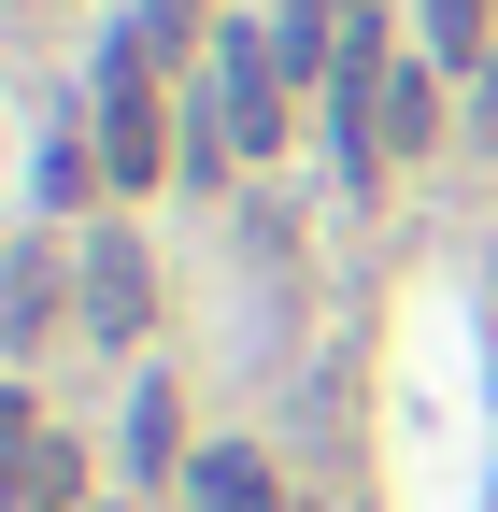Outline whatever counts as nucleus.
<instances>
[{
	"label": "nucleus",
	"mask_w": 498,
	"mask_h": 512,
	"mask_svg": "<svg viewBox=\"0 0 498 512\" xmlns=\"http://www.w3.org/2000/svg\"><path fill=\"white\" fill-rule=\"evenodd\" d=\"M285 143V57H257V43H214V72H200V128H185V157L200 171H242V157H271Z\"/></svg>",
	"instance_id": "1"
},
{
	"label": "nucleus",
	"mask_w": 498,
	"mask_h": 512,
	"mask_svg": "<svg viewBox=\"0 0 498 512\" xmlns=\"http://www.w3.org/2000/svg\"><path fill=\"white\" fill-rule=\"evenodd\" d=\"M143 57H157L143 29L100 43V171H114V185H157V171H171V157H157V72H143Z\"/></svg>",
	"instance_id": "2"
},
{
	"label": "nucleus",
	"mask_w": 498,
	"mask_h": 512,
	"mask_svg": "<svg viewBox=\"0 0 498 512\" xmlns=\"http://www.w3.org/2000/svg\"><path fill=\"white\" fill-rule=\"evenodd\" d=\"M143 313H157V285H143V242H129V228H114V242L86 256V328H100V342H129V328H143Z\"/></svg>",
	"instance_id": "3"
},
{
	"label": "nucleus",
	"mask_w": 498,
	"mask_h": 512,
	"mask_svg": "<svg viewBox=\"0 0 498 512\" xmlns=\"http://www.w3.org/2000/svg\"><path fill=\"white\" fill-rule=\"evenodd\" d=\"M185 498H200V512H285V498H271V470L242 456V441H228V456H185Z\"/></svg>",
	"instance_id": "4"
},
{
	"label": "nucleus",
	"mask_w": 498,
	"mask_h": 512,
	"mask_svg": "<svg viewBox=\"0 0 498 512\" xmlns=\"http://www.w3.org/2000/svg\"><path fill=\"white\" fill-rule=\"evenodd\" d=\"M427 128H442L427 72H385V114H370V143H385V157H427Z\"/></svg>",
	"instance_id": "5"
},
{
	"label": "nucleus",
	"mask_w": 498,
	"mask_h": 512,
	"mask_svg": "<svg viewBox=\"0 0 498 512\" xmlns=\"http://www.w3.org/2000/svg\"><path fill=\"white\" fill-rule=\"evenodd\" d=\"M484 15H498V0H427V43H442V57H470V43H484Z\"/></svg>",
	"instance_id": "6"
},
{
	"label": "nucleus",
	"mask_w": 498,
	"mask_h": 512,
	"mask_svg": "<svg viewBox=\"0 0 498 512\" xmlns=\"http://www.w3.org/2000/svg\"><path fill=\"white\" fill-rule=\"evenodd\" d=\"M185 15H200V0H143V43H185Z\"/></svg>",
	"instance_id": "7"
},
{
	"label": "nucleus",
	"mask_w": 498,
	"mask_h": 512,
	"mask_svg": "<svg viewBox=\"0 0 498 512\" xmlns=\"http://www.w3.org/2000/svg\"><path fill=\"white\" fill-rule=\"evenodd\" d=\"M470 128H484V143H498V72H484V100H470Z\"/></svg>",
	"instance_id": "8"
}]
</instances>
